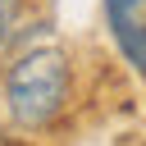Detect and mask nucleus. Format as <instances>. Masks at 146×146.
Segmentation results:
<instances>
[{"instance_id": "3", "label": "nucleus", "mask_w": 146, "mask_h": 146, "mask_svg": "<svg viewBox=\"0 0 146 146\" xmlns=\"http://www.w3.org/2000/svg\"><path fill=\"white\" fill-rule=\"evenodd\" d=\"M23 23V0H0V41H9Z\"/></svg>"}, {"instance_id": "2", "label": "nucleus", "mask_w": 146, "mask_h": 146, "mask_svg": "<svg viewBox=\"0 0 146 146\" xmlns=\"http://www.w3.org/2000/svg\"><path fill=\"white\" fill-rule=\"evenodd\" d=\"M105 18H110L114 41L128 55V64H137L146 73V0H105Z\"/></svg>"}, {"instance_id": "1", "label": "nucleus", "mask_w": 146, "mask_h": 146, "mask_svg": "<svg viewBox=\"0 0 146 146\" xmlns=\"http://www.w3.org/2000/svg\"><path fill=\"white\" fill-rule=\"evenodd\" d=\"M68 91H73V73H68L64 50H55V46L23 50L9 64V73L0 78V100L18 128L55 123L68 105Z\"/></svg>"}]
</instances>
